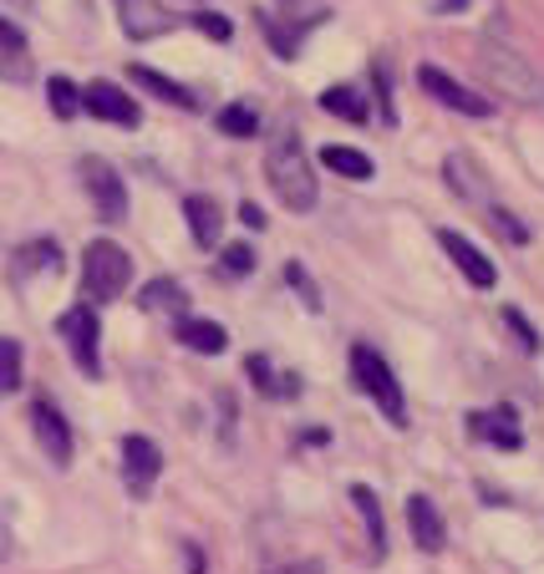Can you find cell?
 Returning <instances> with one entry per match:
<instances>
[{"mask_svg": "<svg viewBox=\"0 0 544 574\" xmlns=\"http://www.w3.org/2000/svg\"><path fill=\"white\" fill-rule=\"evenodd\" d=\"M463 5H469V0H438V11H448V15L463 11Z\"/></svg>", "mask_w": 544, "mask_h": 574, "instance_id": "obj_37", "label": "cell"}, {"mask_svg": "<svg viewBox=\"0 0 544 574\" xmlns=\"http://www.w3.org/2000/svg\"><path fill=\"white\" fill-rule=\"evenodd\" d=\"M163 473V453L158 442L143 438V432H133V438H122V478H128V488H133L138 499H143L147 488H153V478Z\"/></svg>", "mask_w": 544, "mask_h": 574, "instance_id": "obj_12", "label": "cell"}, {"mask_svg": "<svg viewBox=\"0 0 544 574\" xmlns=\"http://www.w3.org/2000/svg\"><path fill=\"white\" fill-rule=\"evenodd\" d=\"M82 107H87L92 118L113 122V128H138V122H143L138 103L122 87H113V82H87V87H82Z\"/></svg>", "mask_w": 544, "mask_h": 574, "instance_id": "obj_9", "label": "cell"}, {"mask_svg": "<svg viewBox=\"0 0 544 574\" xmlns=\"http://www.w3.org/2000/svg\"><path fill=\"white\" fill-rule=\"evenodd\" d=\"M407 524H412V545L423 549V554H438L448 545V524H442V514L433 509L427 493H412L407 499Z\"/></svg>", "mask_w": 544, "mask_h": 574, "instance_id": "obj_15", "label": "cell"}, {"mask_svg": "<svg viewBox=\"0 0 544 574\" xmlns=\"http://www.w3.org/2000/svg\"><path fill=\"white\" fill-rule=\"evenodd\" d=\"M239 219L250 224V229H260V224H265V214H260V204H239Z\"/></svg>", "mask_w": 544, "mask_h": 574, "instance_id": "obj_34", "label": "cell"}, {"mask_svg": "<svg viewBox=\"0 0 544 574\" xmlns=\"http://www.w3.org/2000/svg\"><path fill=\"white\" fill-rule=\"evenodd\" d=\"M494 219L504 224V235L515 239V244H530V229H524V224H515V219H509V208H494Z\"/></svg>", "mask_w": 544, "mask_h": 574, "instance_id": "obj_32", "label": "cell"}, {"mask_svg": "<svg viewBox=\"0 0 544 574\" xmlns=\"http://www.w3.org/2000/svg\"><path fill=\"white\" fill-rule=\"evenodd\" d=\"M352 503H356V514H362V524H367L371 560H382V554H387V518H382V503H377V493H371L367 483H352Z\"/></svg>", "mask_w": 544, "mask_h": 574, "instance_id": "obj_18", "label": "cell"}, {"mask_svg": "<svg viewBox=\"0 0 544 574\" xmlns=\"http://www.w3.org/2000/svg\"><path fill=\"white\" fill-rule=\"evenodd\" d=\"M82 183H87L92 204H97V214H103L107 224H118L122 214H128V189H122V178L113 163L103 158H82Z\"/></svg>", "mask_w": 544, "mask_h": 574, "instance_id": "obj_8", "label": "cell"}, {"mask_svg": "<svg viewBox=\"0 0 544 574\" xmlns=\"http://www.w3.org/2000/svg\"><path fill=\"white\" fill-rule=\"evenodd\" d=\"M118 21L133 41H153V36H168L178 26V15L163 0H118Z\"/></svg>", "mask_w": 544, "mask_h": 574, "instance_id": "obj_10", "label": "cell"}, {"mask_svg": "<svg viewBox=\"0 0 544 574\" xmlns=\"http://www.w3.org/2000/svg\"><path fill=\"white\" fill-rule=\"evenodd\" d=\"M478 72H484L488 87H504L519 107H544V76L534 72L519 51H509L504 41L478 46Z\"/></svg>", "mask_w": 544, "mask_h": 574, "instance_id": "obj_2", "label": "cell"}, {"mask_svg": "<svg viewBox=\"0 0 544 574\" xmlns=\"http://www.w3.org/2000/svg\"><path fill=\"white\" fill-rule=\"evenodd\" d=\"M46 103H51V112H57L61 122H72L76 112H82V92H76L72 76H51V82H46Z\"/></svg>", "mask_w": 544, "mask_h": 574, "instance_id": "obj_24", "label": "cell"}, {"mask_svg": "<svg viewBox=\"0 0 544 574\" xmlns=\"http://www.w3.org/2000/svg\"><path fill=\"white\" fill-rule=\"evenodd\" d=\"M270 574H326V570L316 560H295V564H275Z\"/></svg>", "mask_w": 544, "mask_h": 574, "instance_id": "obj_33", "label": "cell"}, {"mask_svg": "<svg viewBox=\"0 0 544 574\" xmlns=\"http://www.w3.org/2000/svg\"><path fill=\"white\" fill-rule=\"evenodd\" d=\"M189 570H193V574H204V554H199V549H189Z\"/></svg>", "mask_w": 544, "mask_h": 574, "instance_id": "obj_35", "label": "cell"}, {"mask_svg": "<svg viewBox=\"0 0 544 574\" xmlns=\"http://www.w3.org/2000/svg\"><path fill=\"white\" fill-rule=\"evenodd\" d=\"M321 163L331 168V174H341V178H362V183H367V178L377 174V163H371L367 153H356V147H346V143L321 147Z\"/></svg>", "mask_w": 544, "mask_h": 574, "instance_id": "obj_22", "label": "cell"}, {"mask_svg": "<svg viewBox=\"0 0 544 574\" xmlns=\"http://www.w3.org/2000/svg\"><path fill=\"white\" fill-rule=\"evenodd\" d=\"M417 82H423V92L433 97V103H442V107H453V112H463V118H494V103H488L484 92H473V87H463L458 76H448L442 67H417Z\"/></svg>", "mask_w": 544, "mask_h": 574, "instance_id": "obj_6", "label": "cell"}, {"mask_svg": "<svg viewBox=\"0 0 544 574\" xmlns=\"http://www.w3.org/2000/svg\"><path fill=\"white\" fill-rule=\"evenodd\" d=\"M82 285H87L92 300H118L128 285H133V260L122 244L113 239H92L82 250Z\"/></svg>", "mask_w": 544, "mask_h": 574, "instance_id": "obj_4", "label": "cell"}, {"mask_svg": "<svg viewBox=\"0 0 544 574\" xmlns=\"http://www.w3.org/2000/svg\"><path fill=\"white\" fill-rule=\"evenodd\" d=\"M174 336L184 340L189 351H199V356H220L224 346H229V331H224L220 321H193V315H178Z\"/></svg>", "mask_w": 544, "mask_h": 574, "instance_id": "obj_17", "label": "cell"}, {"mask_svg": "<svg viewBox=\"0 0 544 574\" xmlns=\"http://www.w3.org/2000/svg\"><path fill=\"white\" fill-rule=\"evenodd\" d=\"M57 331H61V340H67V351H72L76 371L97 382V376H103V356H97V336H103V325H97V310H92V306H72L57 321Z\"/></svg>", "mask_w": 544, "mask_h": 574, "instance_id": "obj_5", "label": "cell"}, {"mask_svg": "<svg viewBox=\"0 0 544 574\" xmlns=\"http://www.w3.org/2000/svg\"><path fill=\"white\" fill-rule=\"evenodd\" d=\"M504 325L515 331V340L524 346V351H540V336H534V325L524 321V310H519V306H504Z\"/></svg>", "mask_w": 544, "mask_h": 574, "instance_id": "obj_28", "label": "cell"}, {"mask_svg": "<svg viewBox=\"0 0 544 574\" xmlns=\"http://www.w3.org/2000/svg\"><path fill=\"white\" fill-rule=\"evenodd\" d=\"M138 306L153 310V315H184V310H189V290L178 280H153V285H143Z\"/></svg>", "mask_w": 544, "mask_h": 574, "instance_id": "obj_20", "label": "cell"}, {"mask_svg": "<svg viewBox=\"0 0 544 574\" xmlns=\"http://www.w3.org/2000/svg\"><path fill=\"white\" fill-rule=\"evenodd\" d=\"M352 382L382 407V417L392 422V428H407V397H402L398 371L387 367L371 346H352Z\"/></svg>", "mask_w": 544, "mask_h": 574, "instance_id": "obj_3", "label": "cell"}, {"mask_svg": "<svg viewBox=\"0 0 544 574\" xmlns=\"http://www.w3.org/2000/svg\"><path fill=\"white\" fill-rule=\"evenodd\" d=\"M5 560H11V534L0 529V564H5Z\"/></svg>", "mask_w": 544, "mask_h": 574, "instance_id": "obj_36", "label": "cell"}, {"mask_svg": "<svg viewBox=\"0 0 544 574\" xmlns=\"http://www.w3.org/2000/svg\"><path fill=\"white\" fill-rule=\"evenodd\" d=\"M255 265H260V254H255V244H224V254H220V275L224 280H245V275H255Z\"/></svg>", "mask_w": 544, "mask_h": 574, "instance_id": "obj_26", "label": "cell"}, {"mask_svg": "<svg viewBox=\"0 0 544 574\" xmlns=\"http://www.w3.org/2000/svg\"><path fill=\"white\" fill-rule=\"evenodd\" d=\"M26 51V36H21V26H11L5 15H0V67H11L5 57H21Z\"/></svg>", "mask_w": 544, "mask_h": 574, "instance_id": "obj_31", "label": "cell"}, {"mask_svg": "<svg viewBox=\"0 0 544 574\" xmlns=\"http://www.w3.org/2000/svg\"><path fill=\"white\" fill-rule=\"evenodd\" d=\"M469 432H473V438H484V442H494L499 453H515L519 442H524L515 407H488V412H473L469 417Z\"/></svg>", "mask_w": 544, "mask_h": 574, "instance_id": "obj_14", "label": "cell"}, {"mask_svg": "<svg viewBox=\"0 0 544 574\" xmlns=\"http://www.w3.org/2000/svg\"><path fill=\"white\" fill-rule=\"evenodd\" d=\"M285 280L295 285V295H300V306H306V310H321V290L310 285L306 265H285Z\"/></svg>", "mask_w": 544, "mask_h": 574, "instance_id": "obj_29", "label": "cell"}, {"mask_svg": "<svg viewBox=\"0 0 544 574\" xmlns=\"http://www.w3.org/2000/svg\"><path fill=\"white\" fill-rule=\"evenodd\" d=\"M42 270H61V250L51 244V239H31L26 250L15 254L11 275L15 280H31V275H42Z\"/></svg>", "mask_w": 544, "mask_h": 574, "instance_id": "obj_21", "label": "cell"}, {"mask_svg": "<svg viewBox=\"0 0 544 574\" xmlns=\"http://www.w3.org/2000/svg\"><path fill=\"white\" fill-rule=\"evenodd\" d=\"M31 432H36L42 453L51 457L57 468L72 463V428H67V417H61L51 402H31Z\"/></svg>", "mask_w": 544, "mask_h": 574, "instance_id": "obj_11", "label": "cell"}, {"mask_svg": "<svg viewBox=\"0 0 544 574\" xmlns=\"http://www.w3.org/2000/svg\"><path fill=\"white\" fill-rule=\"evenodd\" d=\"M21 386V340L0 336V392H15Z\"/></svg>", "mask_w": 544, "mask_h": 574, "instance_id": "obj_27", "label": "cell"}, {"mask_svg": "<svg viewBox=\"0 0 544 574\" xmlns=\"http://www.w3.org/2000/svg\"><path fill=\"white\" fill-rule=\"evenodd\" d=\"M15 5H31V0H15Z\"/></svg>", "mask_w": 544, "mask_h": 574, "instance_id": "obj_38", "label": "cell"}, {"mask_svg": "<svg viewBox=\"0 0 544 574\" xmlns=\"http://www.w3.org/2000/svg\"><path fill=\"white\" fill-rule=\"evenodd\" d=\"M220 133L224 137H255L260 133V112H255L250 103H229L220 112Z\"/></svg>", "mask_w": 544, "mask_h": 574, "instance_id": "obj_25", "label": "cell"}, {"mask_svg": "<svg viewBox=\"0 0 544 574\" xmlns=\"http://www.w3.org/2000/svg\"><path fill=\"white\" fill-rule=\"evenodd\" d=\"M128 76H133L138 87H147V92H153V97H158V103L178 107V112H199V107H204V92L184 87V82H174V76L153 72V67H143V61H133V67H128Z\"/></svg>", "mask_w": 544, "mask_h": 574, "instance_id": "obj_13", "label": "cell"}, {"mask_svg": "<svg viewBox=\"0 0 544 574\" xmlns=\"http://www.w3.org/2000/svg\"><path fill=\"white\" fill-rule=\"evenodd\" d=\"M245 371H250V382L260 386L265 397H295V392H300V382H295V376H275V367H270L265 356H250V361H245Z\"/></svg>", "mask_w": 544, "mask_h": 574, "instance_id": "obj_23", "label": "cell"}, {"mask_svg": "<svg viewBox=\"0 0 544 574\" xmlns=\"http://www.w3.org/2000/svg\"><path fill=\"white\" fill-rule=\"evenodd\" d=\"M193 26L204 31L209 41H229V36H235V26H229L220 11H199V15H193Z\"/></svg>", "mask_w": 544, "mask_h": 574, "instance_id": "obj_30", "label": "cell"}, {"mask_svg": "<svg viewBox=\"0 0 544 574\" xmlns=\"http://www.w3.org/2000/svg\"><path fill=\"white\" fill-rule=\"evenodd\" d=\"M321 112H331V118H341V122H356V128H367V118H371L362 87H326L321 92Z\"/></svg>", "mask_w": 544, "mask_h": 574, "instance_id": "obj_19", "label": "cell"}, {"mask_svg": "<svg viewBox=\"0 0 544 574\" xmlns=\"http://www.w3.org/2000/svg\"><path fill=\"white\" fill-rule=\"evenodd\" d=\"M265 178H270V189L280 193V204L291 208V214H310V208H316V168H310L295 128H280V137L270 143Z\"/></svg>", "mask_w": 544, "mask_h": 574, "instance_id": "obj_1", "label": "cell"}, {"mask_svg": "<svg viewBox=\"0 0 544 574\" xmlns=\"http://www.w3.org/2000/svg\"><path fill=\"white\" fill-rule=\"evenodd\" d=\"M184 219H189V235L199 239V250H220L224 208L214 204L209 193H189V199H184Z\"/></svg>", "mask_w": 544, "mask_h": 574, "instance_id": "obj_16", "label": "cell"}, {"mask_svg": "<svg viewBox=\"0 0 544 574\" xmlns=\"http://www.w3.org/2000/svg\"><path fill=\"white\" fill-rule=\"evenodd\" d=\"M438 250L448 254L458 270H463V280H469L473 290H494V285H499V270H494V260H488V254L478 250L469 235H458V229H438Z\"/></svg>", "mask_w": 544, "mask_h": 574, "instance_id": "obj_7", "label": "cell"}]
</instances>
